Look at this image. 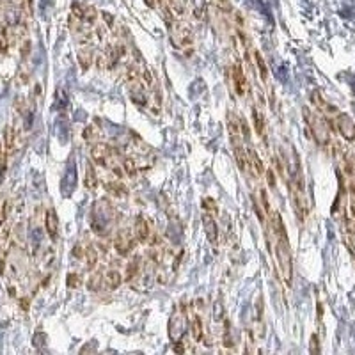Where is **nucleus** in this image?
I'll return each instance as SVG.
<instances>
[{
	"label": "nucleus",
	"instance_id": "nucleus-1",
	"mask_svg": "<svg viewBox=\"0 0 355 355\" xmlns=\"http://www.w3.org/2000/svg\"><path fill=\"white\" fill-rule=\"evenodd\" d=\"M272 226L277 234V243H276V261L280 270V277L284 280L286 286H291L293 280V261H291V249L288 243V236H286V229L282 224V217L279 211L272 213Z\"/></svg>",
	"mask_w": 355,
	"mask_h": 355
},
{
	"label": "nucleus",
	"instance_id": "nucleus-2",
	"mask_svg": "<svg viewBox=\"0 0 355 355\" xmlns=\"http://www.w3.org/2000/svg\"><path fill=\"white\" fill-rule=\"evenodd\" d=\"M114 222V210L107 199H98L93 206V220L91 228L96 234L103 236L110 231V226Z\"/></svg>",
	"mask_w": 355,
	"mask_h": 355
},
{
	"label": "nucleus",
	"instance_id": "nucleus-3",
	"mask_svg": "<svg viewBox=\"0 0 355 355\" xmlns=\"http://www.w3.org/2000/svg\"><path fill=\"white\" fill-rule=\"evenodd\" d=\"M304 117L309 125V130H311L313 139L322 146L329 144V140H330V130H329L327 119L323 116H320V114L311 112L307 108H304Z\"/></svg>",
	"mask_w": 355,
	"mask_h": 355
},
{
	"label": "nucleus",
	"instance_id": "nucleus-4",
	"mask_svg": "<svg viewBox=\"0 0 355 355\" xmlns=\"http://www.w3.org/2000/svg\"><path fill=\"white\" fill-rule=\"evenodd\" d=\"M185 332H187V320H185V313L181 311H174L171 320H169V329H167V334H169V339L173 343H179L181 341V337L185 336Z\"/></svg>",
	"mask_w": 355,
	"mask_h": 355
},
{
	"label": "nucleus",
	"instance_id": "nucleus-5",
	"mask_svg": "<svg viewBox=\"0 0 355 355\" xmlns=\"http://www.w3.org/2000/svg\"><path fill=\"white\" fill-rule=\"evenodd\" d=\"M337 130L343 135V139H346L348 142L355 140V121L352 119L348 114H337Z\"/></svg>",
	"mask_w": 355,
	"mask_h": 355
},
{
	"label": "nucleus",
	"instance_id": "nucleus-6",
	"mask_svg": "<svg viewBox=\"0 0 355 355\" xmlns=\"http://www.w3.org/2000/svg\"><path fill=\"white\" fill-rule=\"evenodd\" d=\"M130 98L131 101L139 105V107H144L146 103H148V93H146V85L142 84V80L137 78V80H131L130 82Z\"/></svg>",
	"mask_w": 355,
	"mask_h": 355
},
{
	"label": "nucleus",
	"instance_id": "nucleus-7",
	"mask_svg": "<svg viewBox=\"0 0 355 355\" xmlns=\"http://www.w3.org/2000/svg\"><path fill=\"white\" fill-rule=\"evenodd\" d=\"M112 150L107 144H101V142H98V144H94L91 148V156H93V160L98 165H105L107 167L108 160L112 158Z\"/></svg>",
	"mask_w": 355,
	"mask_h": 355
},
{
	"label": "nucleus",
	"instance_id": "nucleus-8",
	"mask_svg": "<svg viewBox=\"0 0 355 355\" xmlns=\"http://www.w3.org/2000/svg\"><path fill=\"white\" fill-rule=\"evenodd\" d=\"M76 187V169H75V162L71 160L70 162V167L66 171L64 174V179H62V194L64 196H70L71 192L75 190Z\"/></svg>",
	"mask_w": 355,
	"mask_h": 355
},
{
	"label": "nucleus",
	"instance_id": "nucleus-9",
	"mask_svg": "<svg viewBox=\"0 0 355 355\" xmlns=\"http://www.w3.org/2000/svg\"><path fill=\"white\" fill-rule=\"evenodd\" d=\"M233 82H234V91L238 96H243L247 93V78H245V73H243L240 62L233 66Z\"/></svg>",
	"mask_w": 355,
	"mask_h": 355
},
{
	"label": "nucleus",
	"instance_id": "nucleus-10",
	"mask_svg": "<svg viewBox=\"0 0 355 355\" xmlns=\"http://www.w3.org/2000/svg\"><path fill=\"white\" fill-rule=\"evenodd\" d=\"M203 226H204V231H206V236H208V242L215 245L217 238H219V228H217L215 220H213L211 213H208V211H204V213H203Z\"/></svg>",
	"mask_w": 355,
	"mask_h": 355
},
{
	"label": "nucleus",
	"instance_id": "nucleus-11",
	"mask_svg": "<svg viewBox=\"0 0 355 355\" xmlns=\"http://www.w3.org/2000/svg\"><path fill=\"white\" fill-rule=\"evenodd\" d=\"M45 228H47V233L51 240H57L59 236V219H57V213L53 208L47 210V215H45Z\"/></svg>",
	"mask_w": 355,
	"mask_h": 355
},
{
	"label": "nucleus",
	"instance_id": "nucleus-12",
	"mask_svg": "<svg viewBox=\"0 0 355 355\" xmlns=\"http://www.w3.org/2000/svg\"><path fill=\"white\" fill-rule=\"evenodd\" d=\"M114 247H116V251L121 256H127L131 251V247H133V240L128 236L127 231H121V233L117 234V238L114 240Z\"/></svg>",
	"mask_w": 355,
	"mask_h": 355
},
{
	"label": "nucleus",
	"instance_id": "nucleus-13",
	"mask_svg": "<svg viewBox=\"0 0 355 355\" xmlns=\"http://www.w3.org/2000/svg\"><path fill=\"white\" fill-rule=\"evenodd\" d=\"M245 153H247L249 167H251V171H254V176H261V174L265 173V167H263L261 158L257 156V153L253 150V148H247V150H245Z\"/></svg>",
	"mask_w": 355,
	"mask_h": 355
},
{
	"label": "nucleus",
	"instance_id": "nucleus-14",
	"mask_svg": "<svg viewBox=\"0 0 355 355\" xmlns=\"http://www.w3.org/2000/svg\"><path fill=\"white\" fill-rule=\"evenodd\" d=\"M133 234H135V238L139 242H146L148 236H150V226L146 222L144 217H137L135 219V228H133Z\"/></svg>",
	"mask_w": 355,
	"mask_h": 355
},
{
	"label": "nucleus",
	"instance_id": "nucleus-15",
	"mask_svg": "<svg viewBox=\"0 0 355 355\" xmlns=\"http://www.w3.org/2000/svg\"><path fill=\"white\" fill-rule=\"evenodd\" d=\"M103 277H105V279H103V284L107 286L108 290H117L119 284L123 282L121 274H119L117 270H108Z\"/></svg>",
	"mask_w": 355,
	"mask_h": 355
},
{
	"label": "nucleus",
	"instance_id": "nucleus-16",
	"mask_svg": "<svg viewBox=\"0 0 355 355\" xmlns=\"http://www.w3.org/2000/svg\"><path fill=\"white\" fill-rule=\"evenodd\" d=\"M84 185L89 188V190H94V188H96V185H98V178H96V173H94L93 164H87V165H85V179H84Z\"/></svg>",
	"mask_w": 355,
	"mask_h": 355
},
{
	"label": "nucleus",
	"instance_id": "nucleus-17",
	"mask_svg": "<svg viewBox=\"0 0 355 355\" xmlns=\"http://www.w3.org/2000/svg\"><path fill=\"white\" fill-rule=\"evenodd\" d=\"M311 98H313V103H314V105H316V107L320 108V110H322V114L336 112V108H334V107H330V105H329V103L322 98V94L318 93V91H314V93H313V96H311Z\"/></svg>",
	"mask_w": 355,
	"mask_h": 355
},
{
	"label": "nucleus",
	"instance_id": "nucleus-18",
	"mask_svg": "<svg viewBox=\"0 0 355 355\" xmlns=\"http://www.w3.org/2000/svg\"><path fill=\"white\" fill-rule=\"evenodd\" d=\"M162 108V91H160L158 84H154L153 94H151V112L158 114Z\"/></svg>",
	"mask_w": 355,
	"mask_h": 355
},
{
	"label": "nucleus",
	"instance_id": "nucleus-19",
	"mask_svg": "<svg viewBox=\"0 0 355 355\" xmlns=\"http://www.w3.org/2000/svg\"><path fill=\"white\" fill-rule=\"evenodd\" d=\"M192 337H194V341H201L203 337V322L199 314L192 318Z\"/></svg>",
	"mask_w": 355,
	"mask_h": 355
},
{
	"label": "nucleus",
	"instance_id": "nucleus-20",
	"mask_svg": "<svg viewBox=\"0 0 355 355\" xmlns=\"http://www.w3.org/2000/svg\"><path fill=\"white\" fill-rule=\"evenodd\" d=\"M253 121H254V128H256L257 135H263L265 133V117L263 114L257 110V108H253Z\"/></svg>",
	"mask_w": 355,
	"mask_h": 355
},
{
	"label": "nucleus",
	"instance_id": "nucleus-21",
	"mask_svg": "<svg viewBox=\"0 0 355 355\" xmlns=\"http://www.w3.org/2000/svg\"><path fill=\"white\" fill-rule=\"evenodd\" d=\"M78 61L82 62V68L87 70L91 62H93V53H91V48H84V50L78 51Z\"/></svg>",
	"mask_w": 355,
	"mask_h": 355
},
{
	"label": "nucleus",
	"instance_id": "nucleus-22",
	"mask_svg": "<svg viewBox=\"0 0 355 355\" xmlns=\"http://www.w3.org/2000/svg\"><path fill=\"white\" fill-rule=\"evenodd\" d=\"M254 57H256V62H257V68H259V75H261V80L265 82L266 78H268V70H266V64L265 61H263V57L259 51H256L254 53Z\"/></svg>",
	"mask_w": 355,
	"mask_h": 355
},
{
	"label": "nucleus",
	"instance_id": "nucleus-23",
	"mask_svg": "<svg viewBox=\"0 0 355 355\" xmlns=\"http://www.w3.org/2000/svg\"><path fill=\"white\" fill-rule=\"evenodd\" d=\"M85 257H87V268H94V265L98 261V254H96V249H94L93 245H89L87 247Z\"/></svg>",
	"mask_w": 355,
	"mask_h": 355
},
{
	"label": "nucleus",
	"instance_id": "nucleus-24",
	"mask_svg": "<svg viewBox=\"0 0 355 355\" xmlns=\"http://www.w3.org/2000/svg\"><path fill=\"white\" fill-rule=\"evenodd\" d=\"M222 318H224V305H222V300H217L213 305V320L222 322Z\"/></svg>",
	"mask_w": 355,
	"mask_h": 355
},
{
	"label": "nucleus",
	"instance_id": "nucleus-25",
	"mask_svg": "<svg viewBox=\"0 0 355 355\" xmlns=\"http://www.w3.org/2000/svg\"><path fill=\"white\" fill-rule=\"evenodd\" d=\"M101 277H103V274H100V272H96L91 279H89V290L91 291H96L100 288V284H101Z\"/></svg>",
	"mask_w": 355,
	"mask_h": 355
},
{
	"label": "nucleus",
	"instance_id": "nucleus-26",
	"mask_svg": "<svg viewBox=\"0 0 355 355\" xmlns=\"http://www.w3.org/2000/svg\"><path fill=\"white\" fill-rule=\"evenodd\" d=\"M57 107L61 108V110H64L68 107V94L62 91V87L57 91Z\"/></svg>",
	"mask_w": 355,
	"mask_h": 355
},
{
	"label": "nucleus",
	"instance_id": "nucleus-27",
	"mask_svg": "<svg viewBox=\"0 0 355 355\" xmlns=\"http://www.w3.org/2000/svg\"><path fill=\"white\" fill-rule=\"evenodd\" d=\"M7 210H9L7 199H5V197H2V199H0V226L4 224L5 219H7Z\"/></svg>",
	"mask_w": 355,
	"mask_h": 355
},
{
	"label": "nucleus",
	"instance_id": "nucleus-28",
	"mask_svg": "<svg viewBox=\"0 0 355 355\" xmlns=\"http://www.w3.org/2000/svg\"><path fill=\"white\" fill-rule=\"evenodd\" d=\"M345 222H346L348 231H350L352 234H355V208H354V211H348V213H346Z\"/></svg>",
	"mask_w": 355,
	"mask_h": 355
},
{
	"label": "nucleus",
	"instance_id": "nucleus-29",
	"mask_svg": "<svg viewBox=\"0 0 355 355\" xmlns=\"http://www.w3.org/2000/svg\"><path fill=\"white\" fill-rule=\"evenodd\" d=\"M233 336H231V323L226 322V327H224V346H233Z\"/></svg>",
	"mask_w": 355,
	"mask_h": 355
},
{
	"label": "nucleus",
	"instance_id": "nucleus-30",
	"mask_svg": "<svg viewBox=\"0 0 355 355\" xmlns=\"http://www.w3.org/2000/svg\"><path fill=\"white\" fill-rule=\"evenodd\" d=\"M13 144H14V130H13V127H7L5 128V148L11 150Z\"/></svg>",
	"mask_w": 355,
	"mask_h": 355
},
{
	"label": "nucleus",
	"instance_id": "nucleus-31",
	"mask_svg": "<svg viewBox=\"0 0 355 355\" xmlns=\"http://www.w3.org/2000/svg\"><path fill=\"white\" fill-rule=\"evenodd\" d=\"M203 206H204V210L208 211V213H217V204L210 197H204V199H203Z\"/></svg>",
	"mask_w": 355,
	"mask_h": 355
},
{
	"label": "nucleus",
	"instance_id": "nucleus-32",
	"mask_svg": "<svg viewBox=\"0 0 355 355\" xmlns=\"http://www.w3.org/2000/svg\"><path fill=\"white\" fill-rule=\"evenodd\" d=\"M78 284H82L80 276H76V274H70V276H68V286H70V288H76Z\"/></svg>",
	"mask_w": 355,
	"mask_h": 355
},
{
	"label": "nucleus",
	"instance_id": "nucleus-33",
	"mask_svg": "<svg viewBox=\"0 0 355 355\" xmlns=\"http://www.w3.org/2000/svg\"><path fill=\"white\" fill-rule=\"evenodd\" d=\"M137 268H139V265H137V259H133V261L130 263V265H128V268H127V280H130L131 277L135 276L137 274Z\"/></svg>",
	"mask_w": 355,
	"mask_h": 355
},
{
	"label": "nucleus",
	"instance_id": "nucleus-34",
	"mask_svg": "<svg viewBox=\"0 0 355 355\" xmlns=\"http://www.w3.org/2000/svg\"><path fill=\"white\" fill-rule=\"evenodd\" d=\"M266 178H268V185H270L272 188L276 187V178H274V173H272V171H266Z\"/></svg>",
	"mask_w": 355,
	"mask_h": 355
},
{
	"label": "nucleus",
	"instance_id": "nucleus-35",
	"mask_svg": "<svg viewBox=\"0 0 355 355\" xmlns=\"http://www.w3.org/2000/svg\"><path fill=\"white\" fill-rule=\"evenodd\" d=\"M311 352H314V354H318V337L316 336H313L311 337Z\"/></svg>",
	"mask_w": 355,
	"mask_h": 355
}]
</instances>
